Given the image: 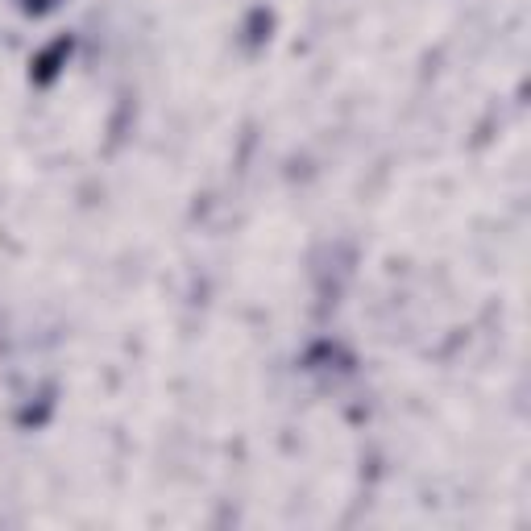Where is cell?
<instances>
[{
    "label": "cell",
    "mask_w": 531,
    "mask_h": 531,
    "mask_svg": "<svg viewBox=\"0 0 531 531\" xmlns=\"http://www.w3.org/2000/svg\"><path fill=\"white\" fill-rule=\"evenodd\" d=\"M67 50H71V46H67V42H59V46H54L50 54H42V63H38V79H50L54 71H59V67H54V63H59V59H63Z\"/></svg>",
    "instance_id": "obj_1"
},
{
    "label": "cell",
    "mask_w": 531,
    "mask_h": 531,
    "mask_svg": "<svg viewBox=\"0 0 531 531\" xmlns=\"http://www.w3.org/2000/svg\"><path fill=\"white\" fill-rule=\"evenodd\" d=\"M50 5V0H30V9H46Z\"/></svg>",
    "instance_id": "obj_2"
}]
</instances>
